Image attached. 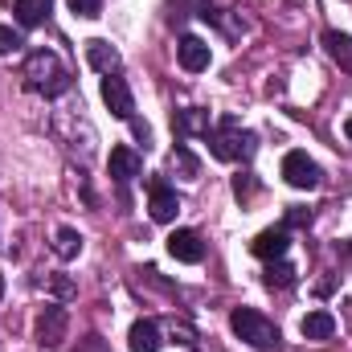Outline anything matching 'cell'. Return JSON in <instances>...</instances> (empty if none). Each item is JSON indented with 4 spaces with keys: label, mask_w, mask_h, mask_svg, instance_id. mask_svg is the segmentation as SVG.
I'll use <instances>...</instances> for the list:
<instances>
[{
    "label": "cell",
    "mask_w": 352,
    "mask_h": 352,
    "mask_svg": "<svg viewBox=\"0 0 352 352\" xmlns=\"http://www.w3.org/2000/svg\"><path fill=\"white\" fill-rule=\"evenodd\" d=\"M209 152H213L217 160H226V164H246V160H254V152H258V135L246 131L234 115H221L217 127L209 131Z\"/></svg>",
    "instance_id": "1"
},
{
    "label": "cell",
    "mask_w": 352,
    "mask_h": 352,
    "mask_svg": "<svg viewBox=\"0 0 352 352\" xmlns=\"http://www.w3.org/2000/svg\"><path fill=\"white\" fill-rule=\"evenodd\" d=\"M168 164H173V173H180L184 180H197V176H201V160H197L184 144H176L173 148V160H168Z\"/></svg>",
    "instance_id": "20"
},
{
    "label": "cell",
    "mask_w": 352,
    "mask_h": 352,
    "mask_svg": "<svg viewBox=\"0 0 352 352\" xmlns=\"http://www.w3.org/2000/svg\"><path fill=\"white\" fill-rule=\"evenodd\" d=\"M168 254L176 263H201L205 258V242L197 230H173L168 234Z\"/></svg>",
    "instance_id": "11"
},
{
    "label": "cell",
    "mask_w": 352,
    "mask_h": 352,
    "mask_svg": "<svg viewBox=\"0 0 352 352\" xmlns=\"http://www.w3.org/2000/svg\"><path fill=\"white\" fill-rule=\"evenodd\" d=\"M74 16H98L102 12V0H66Z\"/></svg>",
    "instance_id": "23"
},
{
    "label": "cell",
    "mask_w": 352,
    "mask_h": 352,
    "mask_svg": "<svg viewBox=\"0 0 352 352\" xmlns=\"http://www.w3.org/2000/svg\"><path fill=\"white\" fill-rule=\"evenodd\" d=\"M287 246H291V230H287V226H270V230H263V234L250 242L254 258H263V263L283 258V254H287Z\"/></svg>",
    "instance_id": "10"
},
{
    "label": "cell",
    "mask_w": 352,
    "mask_h": 352,
    "mask_svg": "<svg viewBox=\"0 0 352 352\" xmlns=\"http://www.w3.org/2000/svg\"><path fill=\"white\" fill-rule=\"evenodd\" d=\"M230 328H234V336L242 340V344H250V349L258 352H274L278 349V328L266 320L263 311H254V307H234L230 311Z\"/></svg>",
    "instance_id": "3"
},
{
    "label": "cell",
    "mask_w": 352,
    "mask_h": 352,
    "mask_svg": "<svg viewBox=\"0 0 352 352\" xmlns=\"http://www.w3.org/2000/svg\"><path fill=\"white\" fill-rule=\"evenodd\" d=\"M87 62L107 78V74H115L119 70V50L111 45V41H102V37H90L87 41Z\"/></svg>",
    "instance_id": "13"
},
{
    "label": "cell",
    "mask_w": 352,
    "mask_h": 352,
    "mask_svg": "<svg viewBox=\"0 0 352 352\" xmlns=\"http://www.w3.org/2000/svg\"><path fill=\"white\" fill-rule=\"evenodd\" d=\"M54 295H58V299H70V295H74V283H70L66 274H58V278H54Z\"/></svg>",
    "instance_id": "27"
},
{
    "label": "cell",
    "mask_w": 352,
    "mask_h": 352,
    "mask_svg": "<svg viewBox=\"0 0 352 352\" xmlns=\"http://www.w3.org/2000/svg\"><path fill=\"white\" fill-rule=\"evenodd\" d=\"M254 192H258V180H254L250 173H246V176H234V197H238L242 205H246V201H250Z\"/></svg>",
    "instance_id": "21"
},
{
    "label": "cell",
    "mask_w": 352,
    "mask_h": 352,
    "mask_svg": "<svg viewBox=\"0 0 352 352\" xmlns=\"http://www.w3.org/2000/svg\"><path fill=\"white\" fill-rule=\"evenodd\" d=\"M0 299H4V274H0Z\"/></svg>",
    "instance_id": "29"
},
{
    "label": "cell",
    "mask_w": 352,
    "mask_h": 352,
    "mask_svg": "<svg viewBox=\"0 0 352 352\" xmlns=\"http://www.w3.org/2000/svg\"><path fill=\"white\" fill-rule=\"evenodd\" d=\"M66 328H70V316H66V307L62 303H50L41 316H37V344L50 352V349H62V340H66Z\"/></svg>",
    "instance_id": "4"
},
{
    "label": "cell",
    "mask_w": 352,
    "mask_h": 352,
    "mask_svg": "<svg viewBox=\"0 0 352 352\" xmlns=\"http://www.w3.org/2000/svg\"><path fill=\"white\" fill-rule=\"evenodd\" d=\"M102 102H107V111H111L115 119H123V123H131V119H135V98H131V87H127L119 74H107V78H102Z\"/></svg>",
    "instance_id": "6"
},
{
    "label": "cell",
    "mask_w": 352,
    "mask_h": 352,
    "mask_svg": "<svg viewBox=\"0 0 352 352\" xmlns=\"http://www.w3.org/2000/svg\"><path fill=\"white\" fill-rule=\"evenodd\" d=\"M324 50H328V58H332L344 74H352V37H349V33L328 29V33H324Z\"/></svg>",
    "instance_id": "17"
},
{
    "label": "cell",
    "mask_w": 352,
    "mask_h": 352,
    "mask_svg": "<svg viewBox=\"0 0 352 352\" xmlns=\"http://www.w3.org/2000/svg\"><path fill=\"white\" fill-rule=\"evenodd\" d=\"M25 87L33 94H41V98H58V94L70 90V74H66V66L54 50H33L25 58Z\"/></svg>",
    "instance_id": "2"
},
{
    "label": "cell",
    "mask_w": 352,
    "mask_h": 352,
    "mask_svg": "<svg viewBox=\"0 0 352 352\" xmlns=\"http://www.w3.org/2000/svg\"><path fill=\"white\" fill-rule=\"evenodd\" d=\"M12 12H16V25H21V29H37V25H45V21H50L54 0H16V4H12Z\"/></svg>",
    "instance_id": "15"
},
{
    "label": "cell",
    "mask_w": 352,
    "mask_h": 352,
    "mask_svg": "<svg viewBox=\"0 0 352 352\" xmlns=\"http://www.w3.org/2000/svg\"><path fill=\"white\" fill-rule=\"evenodd\" d=\"M107 173H111V180L119 184V188H127L135 176L144 173V160H140V152L135 148H111V156H107Z\"/></svg>",
    "instance_id": "7"
},
{
    "label": "cell",
    "mask_w": 352,
    "mask_h": 352,
    "mask_svg": "<svg viewBox=\"0 0 352 352\" xmlns=\"http://www.w3.org/2000/svg\"><path fill=\"white\" fill-rule=\"evenodd\" d=\"M74 352H111L107 349V340L102 336H87V340H78V349Z\"/></svg>",
    "instance_id": "26"
},
{
    "label": "cell",
    "mask_w": 352,
    "mask_h": 352,
    "mask_svg": "<svg viewBox=\"0 0 352 352\" xmlns=\"http://www.w3.org/2000/svg\"><path fill=\"white\" fill-rule=\"evenodd\" d=\"M25 41H21V33L16 29H8V25H0V58L4 54H12V50H21Z\"/></svg>",
    "instance_id": "22"
},
{
    "label": "cell",
    "mask_w": 352,
    "mask_h": 352,
    "mask_svg": "<svg viewBox=\"0 0 352 352\" xmlns=\"http://www.w3.org/2000/svg\"><path fill=\"white\" fill-rule=\"evenodd\" d=\"M148 209H152V221H160V226L176 221V213H180V197H176V188H168L160 176L152 180V197H148Z\"/></svg>",
    "instance_id": "9"
},
{
    "label": "cell",
    "mask_w": 352,
    "mask_h": 352,
    "mask_svg": "<svg viewBox=\"0 0 352 352\" xmlns=\"http://www.w3.org/2000/svg\"><path fill=\"white\" fill-rule=\"evenodd\" d=\"M320 176H324L320 164H316L307 152H287V156H283V180H287L291 188H303V192H307V188L320 184Z\"/></svg>",
    "instance_id": "5"
},
{
    "label": "cell",
    "mask_w": 352,
    "mask_h": 352,
    "mask_svg": "<svg viewBox=\"0 0 352 352\" xmlns=\"http://www.w3.org/2000/svg\"><path fill=\"white\" fill-rule=\"evenodd\" d=\"M176 62H180L188 74H201V70H209V62H213V54H209V41H201V37L184 33V37L176 41Z\"/></svg>",
    "instance_id": "8"
},
{
    "label": "cell",
    "mask_w": 352,
    "mask_h": 352,
    "mask_svg": "<svg viewBox=\"0 0 352 352\" xmlns=\"http://www.w3.org/2000/svg\"><path fill=\"white\" fill-rule=\"evenodd\" d=\"M131 135H135L144 148H152V127H148L144 119H131Z\"/></svg>",
    "instance_id": "25"
},
{
    "label": "cell",
    "mask_w": 352,
    "mask_h": 352,
    "mask_svg": "<svg viewBox=\"0 0 352 352\" xmlns=\"http://www.w3.org/2000/svg\"><path fill=\"white\" fill-rule=\"evenodd\" d=\"M299 332L307 336V340H332L336 336V316L332 311H307L303 320H299Z\"/></svg>",
    "instance_id": "14"
},
{
    "label": "cell",
    "mask_w": 352,
    "mask_h": 352,
    "mask_svg": "<svg viewBox=\"0 0 352 352\" xmlns=\"http://www.w3.org/2000/svg\"><path fill=\"white\" fill-rule=\"evenodd\" d=\"M344 135H349V140H352V119H349V123H344Z\"/></svg>",
    "instance_id": "28"
},
{
    "label": "cell",
    "mask_w": 352,
    "mask_h": 352,
    "mask_svg": "<svg viewBox=\"0 0 352 352\" xmlns=\"http://www.w3.org/2000/svg\"><path fill=\"white\" fill-rule=\"evenodd\" d=\"M173 340H176V344H192V340H197V332H192V324H188V320H180V324L173 320Z\"/></svg>",
    "instance_id": "24"
},
{
    "label": "cell",
    "mask_w": 352,
    "mask_h": 352,
    "mask_svg": "<svg viewBox=\"0 0 352 352\" xmlns=\"http://www.w3.org/2000/svg\"><path fill=\"white\" fill-rule=\"evenodd\" d=\"M295 266L291 263H283V258H274V263H266V274H263V283L270 287V291H287V287H295Z\"/></svg>",
    "instance_id": "19"
},
{
    "label": "cell",
    "mask_w": 352,
    "mask_h": 352,
    "mask_svg": "<svg viewBox=\"0 0 352 352\" xmlns=\"http://www.w3.org/2000/svg\"><path fill=\"white\" fill-rule=\"evenodd\" d=\"M127 349H131V352H160V349H164L160 324H156V320H135V324H131V332H127Z\"/></svg>",
    "instance_id": "12"
},
{
    "label": "cell",
    "mask_w": 352,
    "mask_h": 352,
    "mask_svg": "<svg viewBox=\"0 0 352 352\" xmlns=\"http://www.w3.org/2000/svg\"><path fill=\"white\" fill-rule=\"evenodd\" d=\"M54 254H58V258H66V263H70V258H78V254H82V234H78L74 226H62V230L54 234Z\"/></svg>",
    "instance_id": "18"
},
{
    "label": "cell",
    "mask_w": 352,
    "mask_h": 352,
    "mask_svg": "<svg viewBox=\"0 0 352 352\" xmlns=\"http://www.w3.org/2000/svg\"><path fill=\"white\" fill-rule=\"evenodd\" d=\"M173 127H176V135H180V140H188V135H209V131H213V127H209V111H201V107L176 111Z\"/></svg>",
    "instance_id": "16"
}]
</instances>
